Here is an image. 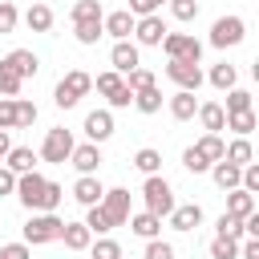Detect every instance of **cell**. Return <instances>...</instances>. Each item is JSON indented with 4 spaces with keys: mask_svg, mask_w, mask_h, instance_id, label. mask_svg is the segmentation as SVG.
Masks as SVG:
<instances>
[{
    "mask_svg": "<svg viewBox=\"0 0 259 259\" xmlns=\"http://www.w3.org/2000/svg\"><path fill=\"white\" fill-rule=\"evenodd\" d=\"M61 235H65V219H61L57 210H36V214H28V223H24V243H28V247L57 243Z\"/></svg>",
    "mask_w": 259,
    "mask_h": 259,
    "instance_id": "1",
    "label": "cell"
},
{
    "mask_svg": "<svg viewBox=\"0 0 259 259\" xmlns=\"http://www.w3.org/2000/svg\"><path fill=\"white\" fill-rule=\"evenodd\" d=\"M93 89V77L85 73V69H69L61 81H57V89H53V101H57V109H73L85 93Z\"/></svg>",
    "mask_w": 259,
    "mask_h": 259,
    "instance_id": "2",
    "label": "cell"
},
{
    "mask_svg": "<svg viewBox=\"0 0 259 259\" xmlns=\"http://www.w3.org/2000/svg\"><path fill=\"white\" fill-rule=\"evenodd\" d=\"M142 202H146V210H154V214H162V219H170V210L178 206V202H174V186H170L162 174H146V182H142Z\"/></svg>",
    "mask_w": 259,
    "mask_h": 259,
    "instance_id": "3",
    "label": "cell"
},
{
    "mask_svg": "<svg viewBox=\"0 0 259 259\" xmlns=\"http://www.w3.org/2000/svg\"><path fill=\"white\" fill-rule=\"evenodd\" d=\"M73 150H77V142H73V134H69L65 125H53V130L45 134V142H40V162H53V166H65V162L73 158Z\"/></svg>",
    "mask_w": 259,
    "mask_h": 259,
    "instance_id": "4",
    "label": "cell"
},
{
    "mask_svg": "<svg viewBox=\"0 0 259 259\" xmlns=\"http://www.w3.org/2000/svg\"><path fill=\"white\" fill-rule=\"evenodd\" d=\"M45 194H49V178H45V174L28 170V174L16 178V198H20V206H24L28 214L45 210Z\"/></svg>",
    "mask_w": 259,
    "mask_h": 259,
    "instance_id": "5",
    "label": "cell"
},
{
    "mask_svg": "<svg viewBox=\"0 0 259 259\" xmlns=\"http://www.w3.org/2000/svg\"><path fill=\"white\" fill-rule=\"evenodd\" d=\"M243 36H247V24L235 12H227V16H219L210 24V45L214 49H235V45H243Z\"/></svg>",
    "mask_w": 259,
    "mask_h": 259,
    "instance_id": "6",
    "label": "cell"
},
{
    "mask_svg": "<svg viewBox=\"0 0 259 259\" xmlns=\"http://www.w3.org/2000/svg\"><path fill=\"white\" fill-rule=\"evenodd\" d=\"M162 49L170 61H202V40L194 32H166Z\"/></svg>",
    "mask_w": 259,
    "mask_h": 259,
    "instance_id": "7",
    "label": "cell"
},
{
    "mask_svg": "<svg viewBox=\"0 0 259 259\" xmlns=\"http://www.w3.org/2000/svg\"><path fill=\"white\" fill-rule=\"evenodd\" d=\"M166 20L154 12V16H138V28H134V40L138 45H146V49H162V40H166Z\"/></svg>",
    "mask_w": 259,
    "mask_h": 259,
    "instance_id": "8",
    "label": "cell"
},
{
    "mask_svg": "<svg viewBox=\"0 0 259 259\" xmlns=\"http://www.w3.org/2000/svg\"><path fill=\"white\" fill-rule=\"evenodd\" d=\"M166 77H170L178 89H190V93H198V85H202L198 61H170V65H166Z\"/></svg>",
    "mask_w": 259,
    "mask_h": 259,
    "instance_id": "9",
    "label": "cell"
},
{
    "mask_svg": "<svg viewBox=\"0 0 259 259\" xmlns=\"http://www.w3.org/2000/svg\"><path fill=\"white\" fill-rule=\"evenodd\" d=\"M101 206H105V214L113 219V227H130V190L125 186H113V190H105V198H101Z\"/></svg>",
    "mask_w": 259,
    "mask_h": 259,
    "instance_id": "10",
    "label": "cell"
},
{
    "mask_svg": "<svg viewBox=\"0 0 259 259\" xmlns=\"http://www.w3.org/2000/svg\"><path fill=\"white\" fill-rule=\"evenodd\" d=\"M109 65H113L117 73H134V69L142 65L138 40H113V49H109Z\"/></svg>",
    "mask_w": 259,
    "mask_h": 259,
    "instance_id": "11",
    "label": "cell"
},
{
    "mask_svg": "<svg viewBox=\"0 0 259 259\" xmlns=\"http://www.w3.org/2000/svg\"><path fill=\"white\" fill-rule=\"evenodd\" d=\"M85 138L89 142H109L113 138V109H93V113H85Z\"/></svg>",
    "mask_w": 259,
    "mask_h": 259,
    "instance_id": "12",
    "label": "cell"
},
{
    "mask_svg": "<svg viewBox=\"0 0 259 259\" xmlns=\"http://www.w3.org/2000/svg\"><path fill=\"white\" fill-rule=\"evenodd\" d=\"M134 28H138V16H134L130 8L105 12V32H109L113 40H130V36H134Z\"/></svg>",
    "mask_w": 259,
    "mask_h": 259,
    "instance_id": "13",
    "label": "cell"
},
{
    "mask_svg": "<svg viewBox=\"0 0 259 259\" xmlns=\"http://www.w3.org/2000/svg\"><path fill=\"white\" fill-rule=\"evenodd\" d=\"M73 198H77L81 206H97V202L105 198V186H101V178H97V174H81V178L73 182Z\"/></svg>",
    "mask_w": 259,
    "mask_h": 259,
    "instance_id": "14",
    "label": "cell"
},
{
    "mask_svg": "<svg viewBox=\"0 0 259 259\" xmlns=\"http://www.w3.org/2000/svg\"><path fill=\"white\" fill-rule=\"evenodd\" d=\"M93 89H97V93H101V97L113 105V101H117V93H125L130 85H125V73H117V69H105V73H97V77H93Z\"/></svg>",
    "mask_w": 259,
    "mask_h": 259,
    "instance_id": "15",
    "label": "cell"
},
{
    "mask_svg": "<svg viewBox=\"0 0 259 259\" xmlns=\"http://www.w3.org/2000/svg\"><path fill=\"white\" fill-rule=\"evenodd\" d=\"M69 162L77 166V174H97V166H101L105 158H101V146H97V142H85V146H77V150H73V158H69Z\"/></svg>",
    "mask_w": 259,
    "mask_h": 259,
    "instance_id": "16",
    "label": "cell"
},
{
    "mask_svg": "<svg viewBox=\"0 0 259 259\" xmlns=\"http://www.w3.org/2000/svg\"><path fill=\"white\" fill-rule=\"evenodd\" d=\"M210 178H214L219 190H239V186H243V166H235V162L223 158V162L210 166Z\"/></svg>",
    "mask_w": 259,
    "mask_h": 259,
    "instance_id": "17",
    "label": "cell"
},
{
    "mask_svg": "<svg viewBox=\"0 0 259 259\" xmlns=\"http://www.w3.org/2000/svg\"><path fill=\"white\" fill-rule=\"evenodd\" d=\"M130 231L138 235V239H158L162 235V214H154V210H138V214H130Z\"/></svg>",
    "mask_w": 259,
    "mask_h": 259,
    "instance_id": "18",
    "label": "cell"
},
{
    "mask_svg": "<svg viewBox=\"0 0 259 259\" xmlns=\"http://www.w3.org/2000/svg\"><path fill=\"white\" fill-rule=\"evenodd\" d=\"M202 223V206L198 202H178L174 210H170V227L174 231H194Z\"/></svg>",
    "mask_w": 259,
    "mask_h": 259,
    "instance_id": "19",
    "label": "cell"
},
{
    "mask_svg": "<svg viewBox=\"0 0 259 259\" xmlns=\"http://www.w3.org/2000/svg\"><path fill=\"white\" fill-rule=\"evenodd\" d=\"M4 65H8V69H16L24 81H28V77H36V69H40V61H36V53H32V49H12V53L4 57Z\"/></svg>",
    "mask_w": 259,
    "mask_h": 259,
    "instance_id": "20",
    "label": "cell"
},
{
    "mask_svg": "<svg viewBox=\"0 0 259 259\" xmlns=\"http://www.w3.org/2000/svg\"><path fill=\"white\" fill-rule=\"evenodd\" d=\"M198 105H202V101H198L190 89H178V93L170 97V117H174V121H190V117L198 113Z\"/></svg>",
    "mask_w": 259,
    "mask_h": 259,
    "instance_id": "21",
    "label": "cell"
},
{
    "mask_svg": "<svg viewBox=\"0 0 259 259\" xmlns=\"http://www.w3.org/2000/svg\"><path fill=\"white\" fill-rule=\"evenodd\" d=\"M198 121H202L206 134H223V130H227V109H223L219 101H202V105H198Z\"/></svg>",
    "mask_w": 259,
    "mask_h": 259,
    "instance_id": "22",
    "label": "cell"
},
{
    "mask_svg": "<svg viewBox=\"0 0 259 259\" xmlns=\"http://www.w3.org/2000/svg\"><path fill=\"white\" fill-rule=\"evenodd\" d=\"M36 162H40V154H36L32 146H12V150H8V158H4V166H8V170H16V174L36 170Z\"/></svg>",
    "mask_w": 259,
    "mask_h": 259,
    "instance_id": "23",
    "label": "cell"
},
{
    "mask_svg": "<svg viewBox=\"0 0 259 259\" xmlns=\"http://www.w3.org/2000/svg\"><path fill=\"white\" fill-rule=\"evenodd\" d=\"M61 243H65L69 251H89V247H93V231H89V223H65Z\"/></svg>",
    "mask_w": 259,
    "mask_h": 259,
    "instance_id": "24",
    "label": "cell"
},
{
    "mask_svg": "<svg viewBox=\"0 0 259 259\" xmlns=\"http://www.w3.org/2000/svg\"><path fill=\"white\" fill-rule=\"evenodd\" d=\"M194 150H198V154H202V158H206V162H210V166H214V162H223V158H227V142H223V138H219V134H202V138H198V142H194Z\"/></svg>",
    "mask_w": 259,
    "mask_h": 259,
    "instance_id": "25",
    "label": "cell"
},
{
    "mask_svg": "<svg viewBox=\"0 0 259 259\" xmlns=\"http://www.w3.org/2000/svg\"><path fill=\"white\" fill-rule=\"evenodd\" d=\"M251 210H255V194H251V190H243V186H239V190H227V214L247 219Z\"/></svg>",
    "mask_w": 259,
    "mask_h": 259,
    "instance_id": "26",
    "label": "cell"
},
{
    "mask_svg": "<svg viewBox=\"0 0 259 259\" xmlns=\"http://www.w3.org/2000/svg\"><path fill=\"white\" fill-rule=\"evenodd\" d=\"M210 259H243V239L214 235V239H210Z\"/></svg>",
    "mask_w": 259,
    "mask_h": 259,
    "instance_id": "27",
    "label": "cell"
},
{
    "mask_svg": "<svg viewBox=\"0 0 259 259\" xmlns=\"http://www.w3.org/2000/svg\"><path fill=\"white\" fill-rule=\"evenodd\" d=\"M24 24H28L32 32H49V28H53V8H49V4H40V0H36V4H28Z\"/></svg>",
    "mask_w": 259,
    "mask_h": 259,
    "instance_id": "28",
    "label": "cell"
},
{
    "mask_svg": "<svg viewBox=\"0 0 259 259\" xmlns=\"http://www.w3.org/2000/svg\"><path fill=\"white\" fill-rule=\"evenodd\" d=\"M206 81H210L214 89H223V93H227V89H235V85H239V69L223 61V65H214V69L206 73Z\"/></svg>",
    "mask_w": 259,
    "mask_h": 259,
    "instance_id": "29",
    "label": "cell"
},
{
    "mask_svg": "<svg viewBox=\"0 0 259 259\" xmlns=\"http://www.w3.org/2000/svg\"><path fill=\"white\" fill-rule=\"evenodd\" d=\"M73 36H77V45H97L105 36V20H81V24H73Z\"/></svg>",
    "mask_w": 259,
    "mask_h": 259,
    "instance_id": "30",
    "label": "cell"
},
{
    "mask_svg": "<svg viewBox=\"0 0 259 259\" xmlns=\"http://www.w3.org/2000/svg\"><path fill=\"white\" fill-rule=\"evenodd\" d=\"M259 125L255 109H239V113H227V130H235L239 138H251V130Z\"/></svg>",
    "mask_w": 259,
    "mask_h": 259,
    "instance_id": "31",
    "label": "cell"
},
{
    "mask_svg": "<svg viewBox=\"0 0 259 259\" xmlns=\"http://www.w3.org/2000/svg\"><path fill=\"white\" fill-rule=\"evenodd\" d=\"M227 162H235V166H251V162H255L251 138H235V142H227Z\"/></svg>",
    "mask_w": 259,
    "mask_h": 259,
    "instance_id": "32",
    "label": "cell"
},
{
    "mask_svg": "<svg viewBox=\"0 0 259 259\" xmlns=\"http://www.w3.org/2000/svg\"><path fill=\"white\" fill-rule=\"evenodd\" d=\"M85 223H89V231L93 235H109L113 231V219L105 214V206L97 202V206H85Z\"/></svg>",
    "mask_w": 259,
    "mask_h": 259,
    "instance_id": "33",
    "label": "cell"
},
{
    "mask_svg": "<svg viewBox=\"0 0 259 259\" xmlns=\"http://www.w3.org/2000/svg\"><path fill=\"white\" fill-rule=\"evenodd\" d=\"M69 16H73V24H81V20H105V12H101V0H77Z\"/></svg>",
    "mask_w": 259,
    "mask_h": 259,
    "instance_id": "34",
    "label": "cell"
},
{
    "mask_svg": "<svg viewBox=\"0 0 259 259\" xmlns=\"http://www.w3.org/2000/svg\"><path fill=\"white\" fill-rule=\"evenodd\" d=\"M134 105H138V113H158V109H162V89L150 85V89L134 93Z\"/></svg>",
    "mask_w": 259,
    "mask_h": 259,
    "instance_id": "35",
    "label": "cell"
},
{
    "mask_svg": "<svg viewBox=\"0 0 259 259\" xmlns=\"http://www.w3.org/2000/svg\"><path fill=\"white\" fill-rule=\"evenodd\" d=\"M134 166H138L142 174H158V170H162V154H158L154 146H142V150L134 154Z\"/></svg>",
    "mask_w": 259,
    "mask_h": 259,
    "instance_id": "36",
    "label": "cell"
},
{
    "mask_svg": "<svg viewBox=\"0 0 259 259\" xmlns=\"http://www.w3.org/2000/svg\"><path fill=\"white\" fill-rule=\"evenodd\" d=\"M89 255H93V259H121V243L109 239V235H97L93 247H89Z\"/></svg>",
    "mask_w": 259,
    "mask_h": 259,
    "instance_id": "37",
    "label": "cell"
},
{
    "mask_svg": "<svg viewBox=\"0 0 259 259\" xmlns=\"http://www.w3.org/2000/svg\"><path fill=\"white\" fill-rule=\"evenodd\" d=\"M20 85H24V77L0 61V97H16V93H20Z\"/></svg>",
    "mask_w": 259,
    "mask_h": 259,
    "instance_id": "38",
    "label": "cell"
},
{
    "mask_svg": "<svg viewBox=\"0 0 259 259\" xmlns=\"http://www.w3.org/2000/svg\"><path fill=\"white\" fill-rule=\"evenodd\" d=\"M214 235H231V239H243L247 231H243V219H235V214H219V223H214Z\"/></svg>",
    "mask_w": 259,
    "mask_h": 259,
    "instance_id": "39",
    "label": "cell"
},
{
    "mask_svg": "<svg viewBox=\"0 0 259 259\" xmlns=\"http://www.w3.org/2000/svg\"><path fill=\"white\" fill-rule=\"evenodd\" d=\"M125 85H130L134 93H142V89H150V85H158V77H154L150 69H142V65H138L134 73H125Z\"/></svg>",
    "mask_w": 259,
    "mask_h": 259,
    "instance_id": "40",
    "label": "cell"
},
{
    "mask_svg": "<svg viewBox=\"0 0 259 259\" xmlns=\"http://www.w3.org/2000/svg\"><path fill=\"white\" fill-rule=\"evenodd\" d=\"M170 16L182 20V24H190L198 16V0H170Z\"/></svg>",
    "mask_w": 259,
    "mask_h": 259,
    "instance_id": "41",
    "label": "cell"
},
{
    "mask_svg": "<svg viewBox=\"0 0 259 259\" xmlns=\"http://www.w3.org/2000/svg\"><path fill=\"white\" fill-rule=\"evenodd\" d=\"M223 109H227V113L251 109V93H247V89H239V85H235V89H227V105H223Z\"/></svg>",
    "mask_w": 259,
    "mask_h": 259,
    "instance_id": "42",
    "label": "cell"
},
{
    "mask_svg": "<svg viewBox=\"0 0 259 259\" xmlns=\"http://www.w3.org/2000/svg\"><path fill=\"white\" fill-rule=\"evenodd\" d=\"M182 166H186L190 174H206V170H210V162H206L194 146H186V150H182Z\"/></svg>",
    "mask_w": 259,
    "mask_h": 259,
    "instance_id": "43",
    "label": "cell"
},
{
    "mask_svg": "<svg viewBox=\"0 0 259 259\" xmlns=\"http://www.w3.org/2000/svg\"><path fill=\"white\" fill-rule=\"evenodd\" d=\"M16 20H20L16 4H12V0H0V36H4V32H12V28H16Z\"/></svg>",
    "mask_w": 259,
    "mask_h": 259,
    "instance_id": "44",
    "label": "cell"
},
{
    "mask_svg": "<svg viewBox=\"0 0 259 259\" xmlns=\"http://www.w3.org/2000/svg\"><path fill=\"white\" fill-rule=\"evenodd\" d=\"M146 259H174V243H166L162 235L146 243Z\"/></svg>",
    "mask_w": 259,
    "mask_h": 259,
    "instance_id": "45",
    "label": "cell"
},
{
    "mask_svg": "<svg viewBox=\"0 0 259 259\" xmlns=\"http://www.w3.org/2000/svg\"><path fill=\"white\" fill-rule=\"evenodd\" d=\"M32 121H36V105L24 101V97H16V130H24V125H32Z\"/></svg>",
    "mask_w": 259,
    "mask_h": 259,
    "instance_id": "46",
    "label": "cell"
},
{
    "mask_svg": "<svg viewBox=\"0 0 259 259\" xmlns=\"http://www.w3.org/2000/svg\"><path fill=\"white\" fill-rule=\"evenodd\" d=\"M0 130H16V97H0Z\"/></svg>",
    "mask_w": 259,
    "mask_h": 259,
    "instance_id": "47",
    "label": "cell"
},
{
    "mask_svg": "<svg viewBox=\"0 0 259 259\" xmlns=\"http://www.w3.org/2000/svg\"><path fill=\"white\" fill-rule=\"evenodd\" d=\"M0 259H32V251H28V243L20 239V243H4V247H0Z\"/></svg>",
    "mask_w": 259,
    "mask_h": 259,
    "instance_id": "48",
    "label": "cell"
},
{
    "mask_svg": "<svg viewBox=\"0 0 259 259\" xmlns=\"http://www.w3.org/2000/svg\"><path fill=\"white\" fill-rule=\"evenodd\" d=\"M16 178H20L16 170H8V166H0V198H4V194H16Z\"/></svg>",
    "mask_w": 259,
    "mask_h": 259,
    "instance_id": "49",
    "label": "cell"
},
{
    "mask_svg": "<svg viewBox=\"0 0 259 259\" xmlns=\"http://www.w3.org/2000/svg\"><path fill=\"white\" fill-rule=\"evenodd\" d=\"M162 8V0H130V12L134 16H154Z\"/></svg>",
    "mask_w": 259,
    "mask_h": 259,
    "instance_id": "50",
    "label": "cell"
},
{
    "mask_svg": "<svg viewBox=\"0 0 259 259\" xmlns=\"http://www.w3.org/2000/svg\"><path fill=\"white\" fill-rule=\"evenodd\" d=\"M243 190H251V194H259V162H251V166H243Z\"/></svg>",
    "mask_w": 259,
    "mask_h": 259,
    "instance_id": "51",
    "label": "cell"
},
{
    "mask_svg": "<svg viewBox=\"0 0 259 259\" xmlns=\"http://www.w3.org/2000/svg\"><path fill=\"white\" fill-rule=\"evenodd\" d=\"M61 198H65V186H61V182H49V194H45V210H57V206H61Z\"/></svg>",
    "mask_w": 259,
    "mask_h": 259,
    "instance_id": "52",
    "label": "cell"
},
{
    "mask_svg": "<svg viewBox=\"0 0 259 259\" xmlns=\"http://www.w3.org/2000/svg\"><path fill=\"white\" fill-rule=\"evenodd\" d=\"M243 231H247V239H259V206L243 219Z\"/></svg>",
    "mask_w": 259,
    "mask_h": 259,
    "instance_id": "53",
    "label": "cell"
},
{
    "mask_svg": "<svg viewBox=\"0 0 259 259\" xmlns=\"http://www.w3.org/2000/svg\"><path fill=\"white\" fill-rule=\"evenodd\" d=\"M243 259H259V239H247L243 243Z\"/></svg>",
    "mask_w": 259,
    "mask_h": 259,
    "instance_id": "54",
    "label": "cell"
},
{
    "mask_svg": "<svg viewBox=\"0 0 259 259\" xmlns=\"http://www.w3.org/2000/svg\"><path fill=\"white\" fill-rule=\"evenodd\" d=\"M8 150H12V138H8V130H0V162L8 158Z\"/></svg>",
    "mask_w": 259,
    "mask_h": 259,
    "instance_id": "55",
    "label": "cell"
},
{
    "mask_svg": "<svg viewBox=\"0 0 259 259\" xmlns=\"http://www.w3.org/2000/svg\"><path fill=\"white\" fill-rule=\"evenodd\" d=\"M251 77H255V81H259V61H255V65H251Z\"/></svg>",
    "mask_w": 259,
    "mask_h": 259,
    "instance_id": "56",
    "label": "cell"
},
{
    "mask_svg": "<svg viewBox=\"0 0 259 259\" xmlns=\"http://www.w3.org/2000/svg\"><path fill=\"white\" fill-rule=\"evenodd\" d=\"M162 4H170V0H162Z\"/></svg>",
    "mask_w": 259,
    "mask_h": 259,
    "instance_id": "57",
    "label": "cell"
}]
</instances>
